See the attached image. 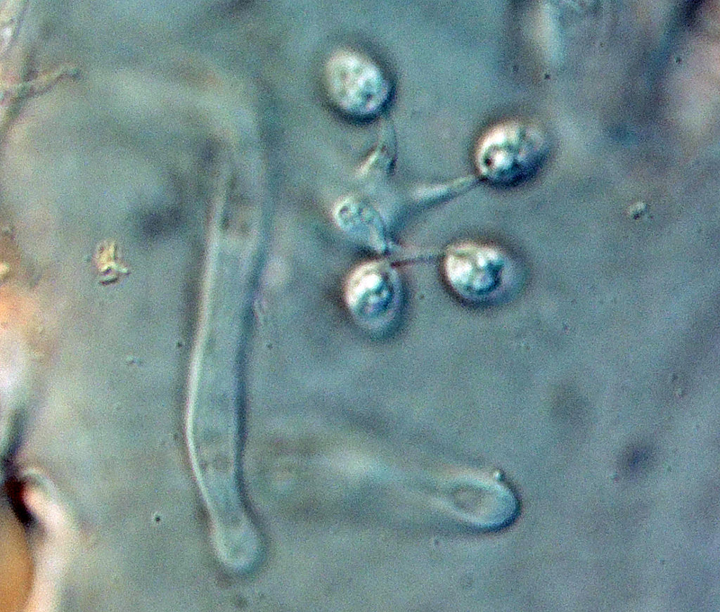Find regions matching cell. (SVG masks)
Segmentation results:
<instances>
[{
  "instance_id": "cell-2",
  "label": "cell",
  "mask_w": 720,
  "mask_h": 612,
  "mask_svg": "<svg viewBox=\"0 0 720 612\" xmlns=\"http://www.w3.org/2000/svg\"><path fill=\"white\" fill-rule=\"evenodd\" d=\"M325 82L333 103L354 115L378 112L390 93L389 82L381 69L365 56L351 51L339 53L330 59Z\"/></svg>"
},
{
  "instance_id": "cell-1",
  "label": "cell",
  "mask_w": 720,
  "mask_h": 612,
  "mask_svg": "<svg viewBox=\"0 0 720 612\" xmlns=\"http://www.w3.org/2000/svg\"><path fill=\"white\" fill-rule=\"evenodd\" d=\"M546 141L533 127L506 122L489 131L480 143L475 165L480 177L498 187L508 188L529 180L543 165Z\"/></svg>"
},
{
  "instance_id": "cell-5",
  "label": "cell",
  "mask_w": 720,
  "mask_h": 612,
  "mask_svg": "<svg viewBox=\"0 0 720 612\" xmlns=\"http://www.w3.org/2000/svg\"><path fill=\"white\" fill-rule=\"evenodd\" d=\"M655 454L651 445L638 442L627 447L619 461V471L625 478L633 479L645 474L654 462Z\"/></svg>"
},
{
  "instance_id": "cell-4",
  "label": "cell",
  "mask_w": 720,
  "mask_h": 612,
  "mask_svg": "<svg viewBox=\"0 0 720 612\" xmlns=\"http://www.w3.org/2000/svg\"><path fill=\"white\" fill-rule=\"evenodd\" d=\"M399 295L397 277L388 266L370 263L359 267L349 280L347 305L362 324L377 327L394 312Z\"/></svg>"
},
{
  "instance_id": "cell-6",
  "label": "cell",
  "mask_w": 720,
  "mask_h": 612,
  "mask_svg": "<svg viewBox=\"0 0 720 612\" xmlns=\"http://www.w3.org/2000/svg\"><path fill=\"white\" fill-rule=\"evenodd\" d=\"M338 467L354 473H363L373 469L374 464L366 459L356 454H342L335 458Z\"/></svg>"
},
{
  "instance_id": "cell-3",
  "label": "cell",
  "mask_w": 720,
  "mask_h": 612,
  "mask_svg": "<svg viewBox=\"0 0 720 612\" xmlns=\"http://www.w3.org/2000/svg\"><path fill=\"white\" fill-rule=\"evenodd\" d=\"M508 258L500 250L465 242L451 246L444 260V272L451 288L473 302L489 300L501 292L510 276Z\"/></svg>"
}]
</instances>
